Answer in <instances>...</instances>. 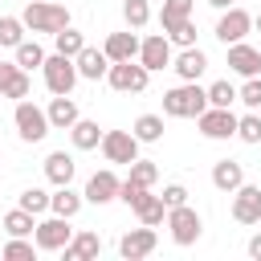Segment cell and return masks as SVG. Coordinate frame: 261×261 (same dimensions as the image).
I'll list each match as a JSON object with an SVG mask.
<instances>
[{
	"mask_svg": "<svg viewBox=\"0 0 261 261\" xmlns=\"http://www.w3.org/2000/svg\"><path fill=\"white\" fill-rule=\"evenodd\" d=\"M69 237H73V228H69V216H45V220H37V228H33V241H37V249L41 253H61L65 245H69Z\"/></svg>",
	"mask_w": 261,
	"mask_h": 261,
	"instance_id": "7",
	"label": "cell"
},
{
	"mask_svg": "<svg viewBox=\"0 0 261 261\" xmlns=\"http://www.w3.org/2000/svg\"><path fill=\"white\" fill-rule=\"evenodd\" d=\"M0 98H4V94H0Z\"/></svg>",
	"mask_w": 261,
	"mask_h": 261,
	"instance_id": "47",
	"label": "cell"
},
{
	"mask_svg": "<svg viewBox=\"0 0 261 261\" xmlns=\"http://www.w3.org/2000/svg\"><path fill=\"white\" fill-rule=\"evenodd\" d=\"M232 220L237 224H261V188L257 184H241L232 192Z\"/></svg>",
	"mask_w": 261,
	"mask_h": 261,
	"instance_id": "12",
	"label": "cell"
},
{
	"mask_svg": "<svg viewBox=\"0 0 261 261\" xmlns=\"http://www.w3.org/2000/svg\"><path fill=\"white\" fill-rule=\"evenodd\" d=\"M102 155H106V163H135L139 159V139H135V130H106L102 135Z\"/></svg>",
	"mask_w": 261,
	"mask_h": 261,
	"instance_id": "10",
	"label": "cell"
},
{
	"mask_svg": "<svg viewBox=\"0 0 261 261\" xmlns=\"http://www.w3.org/2000/svg\"><path fill=\"white\" fill-rule=\"evenodd\" d=\"M192 4H196V0H163V8H159V29L171 33L179 20L192 16Z\"/></svg>",
	"mask_w": 261,
	"mask_h": 261,
	"instance_id": "26",
	"label": "cell"
},
{
	"mask_svg": "<svg viewBox=\"0 0 261 261\" xmlns=\"http://www.w3.org/2000/svg\"><path fill=\"white\" fill-rule=\"evenodd\" d=\"M147 192H151V188H143V184H135V179L126 175V179H122V188H118V200H122L126 208H135V204H139Z\"/></svg>",
	"mask_w": 261,
	"mask_h": 261,
	"instance_id": "41",
	"label": "cell"
},
{
	"mask_svg": "<svg viewBox=\"0 0 261 261\" xmlns=\"http://www.w3.org/2000/svg\"><path fill=\"white\" fill-rule=\"evenodd\" d=\"M208 4H212V8H216V12H224V8H232V4H237V0H208Z\"/></svg>",
	"mask_w": 261,
	"mask_h": 261,
	"instance_id": "45",
	"label": "cell"
},
{
	"mask_svg": "<svg viewBox=\"0 0 261 261\" xmlns=\"http://www.w3.org/2000/svg\"><path fill=\"white\" fill-rule=\"evenodd\" d=\"M41 77H45V86H49V94H73V86H77V61L73 57H65V53H53V57H45V65H41Z\"/></svg>",
	"mask_w": 261,
	"mask_h": 261,
	"instance_id": "4",
	"label": "cell"
},
{
	"mask_svg": "<svg viewBox=\"0 0 261 261\" xmlns=\"http://www.w3.org/2000/svg\"><path fill=\"white\" fill-rule=\"evenodd\" d=\"M139 61H143L151 73L167 69V65H171V37H167V33H151V37H143V45H139Z\"/></svg>",
	"mask_w": 261,
	"mask_h": 261,
	"instance_id": "13",
	"label": "cell"
},
{
	"mask_svg": "<svg viewBox=\"0 0 261 261\" xmlns=\"http://www.w3.org/2000/svg\"><path fill=\"white\" fill-rule=\"evenodd\" d=\"M130 179H135V184H143V188H155L159 167H155L151 159H135V163H130Z\"/></svg>",
	"mask_w": 261,
	"mask_h": 261,
	"instance_id": "36",
	"label": "cell"
},
{
	"mask_svg": "<svg viewBox=\"0 0 261 261\" xmlns=\"http://www.w3.org/2000/svg\"><path fill=\"white\" fill-rule=\"evenodd\" d=\"M249 257H253V261H261V232H257V237H249Z\"/></svg>",
	"mask_w": 261,
	"mask_h": 261,
	"instance_id": "44",
	"label": "cell"
},
{
	"mask_svg": "<svg viewBox=\"0 0 261 261\" xmlns=\"http://www.w3.org/2000/svg\"><path fill=\"white\" fill-rule=\"evenodd\" d=\"M241 184H245V167H241L237 159H216V163H212V188H216V192H228V196H232Z\"/></svg>",
	"mask_w": 261,
	"mask_h": 261,
	"instance_id": "21",
	"label": "cell"
},
{
	"mask_svg": "<svg viewBox=\"0 0 261 261\" xmlns=\"http://www.w3.org/2000/svg\"><path fill=\"white\" fill-rule=\"evenodd\" d=\"M167 228H171V241L179 245V249H188V245H196L200 241V232H204V220H200V212L192 208V204H179V208H167V220H163Z\"/></svg>",
	"mask_w": 261,
	"mask_h": 261,
	"instance_id": "6",
	"label": "cell"
},
{
	"mask_svg": "<svg viewBox=\"0 0 261 261\" xmlns=\"http://www.w3.org/2000/svg\"><path fill=\"white\" fill-rule=\"evenodd\" d=\"M16 73H20V65H16V61H0V90H4Z\"/></svg>",
	"mask_w": 261,
	"mask_h": 261,
	"instance_id": "43",
	"label": "cell"
},
{
	"mask_svg": "<svg viewBox=\"0 0 261 261\" xmlns=\"http://www.w3.org/2000/svg\"><path fill=\"white\" fill-rule=\"evenodd\" d=\"M49 200H53V192H45V188H24L20 192V208H29L33 216H45L49 212Z\"/></svg>",
	"mask_w": 261,
	"mask_h": 261,
	"instance_id": "33",
	"label": "cell"
},
{
	"mask_svg": "<svg viewBox=\"0 0 261 261\" xmlns=\"http://www.w3.org/2000/svg\"><path fill=\"white\" fill-rule=\"evenodd\" d=\"M216 41L220 45H237V41H245L249 33H253V16L241 8V4H232V8H224L220 12V20H216Z\"/></svg>",
	"mask_w": 261,
	"mask_h": 261,
	"instance_id": "9",
	"label": "cell"
},
{
	"mask_svg": "<svg viewBox=\"0 0 261 261\" xmlns=\"http://www.w3.org/2000/svg\"><path fill=\"white\" fill-rule=\"evenodd\" d=\"M135 216H139V224H151V228H159V224L167 220V204H163V196L147 192V196L135 204Z\"/></svg>",
	"mask_w": 261,
	"mask_h": 261,
	"instance_id": "25",
	"label": "cell"
},
{
	"mask_svg": "<svg viewBox=\"0 0 261 261\" xmlns=\"http://www.w3.org/2000/svg\"><path fill=\"white\" fill-rule=\"evenodd\" d=\"M237 139H241V143H249V147H257V143H261V110H249V114H241V118H237Z\"/></svg>",
	"mask_w": 261,
	"mask_h": 261,
	"instance_id": "30",
	"label": "cell"
},
{
	"mask_svg": "<svg viewBox=\"0 0 261 261\" xmlns=\"http://www.w3.org/2000/svg\"><path fill=\"white\" fill-rule=\"evenodd\" d=\"M122 20H126L130 29H143V24L151 20V4H147V0H122Z\"/></svg>",
	"mask_w": 261,
	"mask_h": 261,
	"instance_id": "35",
	"label": "cell"
},
{
	"mask_svg": "<svg viewBox=\"0 0 261 261\" xmlns=\"http://www.w3.org/2000/svg\"><path fill=\"white\" fill-rule=\"evenodd\" d=\"M155 245H159L155 228H151V224H139V228L122 232V241H118V253H122L126 261H143V257H151V253H155Z\"/></svg>",
	"mask_w": 261,
	"mask_h": 261,
	"instance_id": "11",
	"label": "cell"
},
{
	"mask_svg": "<svg viewBox=\"0 0 261 261\" xmlns=\"http://www.w3.org/2000/svg\"><path fill=\"white\" fill-rule=\"evenodd\" d=\"M77 73L86 77V82H102L106 77V69H110V57H106V49H94V45H86L77 57Z\"/></svg>",
	"mask_w": 261,
	"mask_h": 261,
	"instance_id": "18",
	"label": "cell"
},
{
	"mask_svg": "<svg viewBox=\"0 0 261 261\" xmlns=\"http://www.w3.org/2000/svg\"><path fill=\"white\" fill-rule=\"evenodd\" d=\"M61 253H65V261H94V257L102 253V237H98L94 228H77Z\"/></svg>",
	"mask_w": 261,
	"mask_h": 261,
	"instance_id": "16",
	"label": "cell"
},
{
	"mask_svg": "<svg viewBox=\"0 0 261 261\" xmlns=\"http://www.w3.org/2000/svg\"><path fill=\"white\" fill-rule=\"evenodd\" d=\"M82 204H86V196H82V192H73L69 184H61V188L53 192V200H49V212H57V216H69V220H73V216L82 212Z\"/></svg>",
	"mask_w": 261,
	"mask_h": 261,
	"instance_id": "24",
	"label": "cell"
},
{
	"mask_svg": "<svg viewBox=\"0 0 261 261\" xmlns=\"http://www.w3.org/2000/svg\"><path fill=\"white\" fill-rule=\"evenodd\" d=\"M0 94H4V98H16V102H20V98H29V94H33V77H29V69H20V73H16Z\"/></svg>",
	"mask_w": 261,
	"mask_h": 261,
	"instance_id": "38",
	"label": "cell"
},
{
	"mask_svg": "<svg viewBox=\"0 0 261 261\" xmlns=\"http://www.w3.org/2000/svg\"><path fill=\"white\" fill-rule=\"evenodd\" d=\"M171 69H175L184 82H200L204 69H208V53H204L200 45H188V49H179V57H171Z\"/></svg>",
	"mask_w": 261,
	"mask_h": 261,
	"instance_id": "15",
	"label": "cell"
},
{
	"mask_svg": "<svg viewBox=\"0 0 261 261\" xmlns=\"http://www.w3.org/2000/svg\"><path fill=\"white\" fill-rule=\"evenodd\" d=\"M106 82H110V90H118V94H143L147 82H151V69H147L139 57H135V61H110Z\"/></svg>",
	"mask_w": 261,
	"mask_h": 261,
	"instance_id": "3",
	"label": "cell"
},
{
	"mask_svg": "<svg viewBox=\"0 0 261 261\" xmlns=\"http://www.w3.org/2000/svg\"><path fill=\"white\" fill-rule=\"evenodd\" d=\"M12 122H16V135H20L24 143H41V139L53 130V126H49V114H45L37 102H29V98H20V102H16Z\"/></svg>",
	"mask_w": 261,
	"mask_h": 261,
	"instance_id": "5",
	"label": "cell"
},
{
	"mask_svg": "<svg viewBox=\"0 0 261 261\" xmlns=\"http://www.w3.org/2000/svg\"><path fill=\"white\" fill-rule=\"evenodd\" d=\"M163 204H167V208L188 204V188H184V184H167V188H163Z\"/></svg>",
	"mask_w": 261,
	"mask_h": 261,
	"instance_id": "42",
	"label": "cell"
},
{
	"mask_svg": "<svg viewBox=\"0 0 261 261\" xmlns=\"http://www.w3.org/2000/svg\"><path fill=\"white\" fill-rule=\"evenodd\" d=\"M139 45H143V41L126 29V33H110L102 49H106V57H110V61H135V57H139Z\"/></svg>",
	"mask_w": 261,
	"mask_h": 261,
	"instance_id": "22",
	"label": "cell"
},
{
	"mask_svg": "<svg viewBox=\"0 0 261 261\" xmlns=\"http://www.w3.org/2000/svg\"><path fill=\"white\" fill-rule=\"evenodd\" d=\"M130 130H135L139 143H159L163 139V114H139Z\"/></svg>",
	"mask_w": 261,
	"mask_h": 261,
	"instance_id": "28",
	"label": "cell"
},
{
	"mask_svg": "<svg viewBox=\"0 0 261 261\" xmlns=\"http://www.w3.org/2000/svg\"><path fill=\"white\" fill-rule=\"evenodd\" d=\"M4 228H8V237H33V228H37V216L29 212V208H12V212H4Z\"/></svg>",
	"mask_w": 261,
	"mask_h": 261,
	"instance_id": "27",
	"label": "cell"
},
{
	"mask_svg": "<svg viewBox=\"0 0 261 261\" xmlns=\"http://www.w3.org/2000/svg\"><path fill=\"white\" fill-rule=\"evenodd\" d=\"M102 126L94 122V118H77L73 126H69V139H73V147L77 151H94V147H102Z\"/></svg>",
	"mask_w": 261,
	"mask_h": 261,
	"instance_id": "23",
	"label": "cell"
},
{
	"mask_svg": "<svg viewBox=\"0 0 261 261\" xmlns=\"http://www.w3.org/2000/svg\"><path fill=\"white\" fill-rule=\"evenodd\" d=\"M167 37H171V45H179V49L196 45V24H192V16H188V20H179V24H175Z\"/></svg>",
	"mask_w": 261,
	"mask_h": 261,
	"instance_id": "40",
	"label": "cell"
},
{
	"mask_svg": "<svg viewBox=\"0 0 261 261\" xmlns=\"http://www.w3.org/2000/svg\"><path fill=\"white\" fill-rule=\"evenodd\" d=\"M45 114H49V126L53 130H69L82 114H77V102L69 98V94H53V102L45 106Z\"/></svg>",
	"mask_w": 261,
	"mask_h": 261,
	"instance_id": "19",
	"label": "cell"
},
{
	"mask_svg": "<svg viewBox=\"0 0 261 261\" xmlns=\"http://www.w3.org/2000/svg\"><path fill=\"white\" fill-rule=\"evenodd\" d=\"M200 135L212 139V143H224V139H237V114L232 106H208L200 118H196Z\"/></svg>",
	"mask_w": 261,
	"mask_h": 261,
	"instance_id": "8",
	"label": "cell"
},
{
	"mask_svg": "<svg viewBox=\"0 0 261 261\" xmlns=\"http://www.w3.org/2000/svg\"><path fill=\"white\" fill-rule=\"evenodd\" d=\"M16 65H20V69H41V65H45V49H41L37 41H20V45H16Z\"/></svg>",
	"mask_w": 261,
	"mask_h": 261,
	"instance_id": "32",
	"label": "cell"
},
{
	"mask_svg": "<svg viewBox=\"0 0 261 261\" xmlns=\"http://www.w3.org/2000/svg\"><path fill=\"white\" fill-rule=\"evenodd\" d=\"M208 102L212 106H232L237 102V86L232 82H212L208 86Z\"/></svg>",
	"mask_w": 261,
	"mask_h": 261,
	"instance_id": "39",
	"label": "cell"
},
{
	"mask_svg": "<svg viewBox=\"0 0 261 261\" xmlns=\"http://www.w3.org/2000/svg\"><path fill=\"white\" fill-rule=\"evenodd\" d=\"M253 29H261V12H257V16H253Z\"/></svg>",
	"mask_w": 261,
	"mask_h": 261,
	"instance_id": "46",
	"label": "cell"
},
{
	"mask_svg": "<svg viewBox=\"0 0 261 261\" xmlns=\"http://www.w3.org/2000/svg\"><path fill=\"white\" fill-rule=\"evenodd\" d=\"M224 49H228V69H232V73H241V77H257V73H261V49H253V45H245V41L224 45Z\"/></svg>",
	"mask_w": 261,
	"mask_h": 261,
	"instance_id": "17",
	"label": "cell"
},
{
	"mask_svg": "<svg viewBox=\"0 0 261 261\" xmlns=\"http://www.w3.org/2000/svg\"><path fill=\"white\" fill-rule=\"evenodd\" d=\"M118 188H122V179L110 171V167H102V171H94L90 179H86V200L90 204H110V200H118Z\"/></svg>",
	"mask_w": 261,
	"mask_h": 261,
	"instance_id": "14",
	"label": "cell"
},
{
	"mask_svg": "<svg viewBox=\"0 0 261 261\" xmlns=\"http://www.w3.org/2000/svg\"><path fill=\"white\" fill-rule=\"evenodd\" d=\"M237 102H245L249 110H261V73L257 77H245V86L237 90Z\"/></svg>",
	"mask_w": 261,
	"mask_h": 261,
	"instance_id": "37",
	"label": "cell"
},
{
	"mask_svg": "<svg viewBox=\"0 0 261 261\" xmlns=\"http://www.w3.org/2000/svg\"><path fill=\"white\" fill-rule=\"evenodd\" d=\"M41 249H37V241H24V237H12L4 249H0V257H8V261H33Z\"/></svg>",
	"mask_w": 261,
	"mask_h": 261,
	"instance_id": "34",
	"label": "cell"
},
{
	"mask_svg": "<svg viewBox=\"0 0 261 261\" xmlns=\"http://www.w3.org/2000/svg\"><path fill=\"white\" fill-rule=\"evenodd\" d=\"M20 20H24V29L29 33H61L65 24H69V8L65 4H57V0H33L24 12H20Z\"/></svg>",
	"mask_w": 261,
	"mask_h": 261,
	"instance_id": "2",
	"label": "cell"
},
{
	"mask_svg": "<svg viewBox=\"0 0 261 261\" xmlns=\"http://www.w3.org/2000/svg\"><path fill=\"white\" fill-rule=\"evenodd\" d=\"M208 106L212 102H208V90L200 82H184V86H175V90L163 94V114L167 118H200Z\"/></svg>",
	"mask_w": 261,
	"mask_h": 261,
	"instance_id": "1",
	"label": "cell"
},
{
	"mask_svg": "<svg viewBox=\"0 0 261 261\" xmlns=\"http://www.w3.org/2000/svg\"><path fill=\"white\" fill-rule=\"evenodd\" d=\"M73 171H77V163H73L69 151H49V155H45V179H49L53 188L73 184Z\"/></svg>",
	"mask_w": 261,
	"mask_h": 261,
	"instance_id": "20",
	"label": "cell"
},
{
	"mask_svg": "<svg viewBox=\"0 0 261 261\" xmlns=\"http://www.w3.org/2000/svg\"><path fill=\"white\" fill-rule=\"evenodd\" d=\"M24 20L20 16H0V49H16L24 41Z\"/></svg>",
	"mask_w": 261,
	"mask_h": 261,
	"instance_id": "31",
	"label": "cell"
},
{
	"mask_svg": "<svg viewBox=\"0 0 261 261\" xmlns=\"http://www.w3.org/2000/svg\"><path fill=\"white\" fill-rule=\"evenodd\" d=\"M53 49H57V53H65V57H77V53L86 49V37H82L73 24H65L61 33H53Z\"/></svg>",
	"mask_w": 261,
	"mask_h": 261,
	"instance_id": "29",
	"label": "cell"
}]
</instances>
